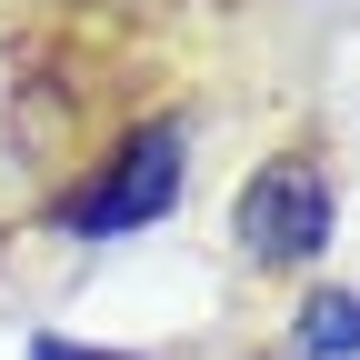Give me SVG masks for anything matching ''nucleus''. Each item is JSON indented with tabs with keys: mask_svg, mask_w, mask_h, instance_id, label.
Listing matches in <instances>:
<instances>
[{
	"mask_svg": "<svg viewBox=\"0 0 360 360\" xmlns=\"http://www.w3.org/2000/svg\"><path fill=\"white\" fill-rule=\"evenodd\" d=\"M360 350V300L350 290H321L300 310V360H350Z\"/></svg>",
	"mask_w": 360,
	"mask_h": 360,
	"instance_id": "7ed1b4c3",
	"label": "nucleus"
},
{
	"mask_svg": "<svg viewBox=\"0 0 360 360\" xmlns=\"http://www.w3.org/2000/svg\"><path fill=\"white\" fill-rule=\"evenodd\" d=\"M321 240H330V180L310 170V160H270L250 191H240V250L300 270Z\"/></svg>",
	"mask_w": 360,
	"mask_h": 360,
	"instance_id": "f257e3e1",
	"label": "nucleus"
},
{
	"mask_svg": "<svg viewBox=\"0 0 360 360\" xmlns=\"http://www.w3.org/2000/svg\"><path fill=\"white\" fill-rule=\"evenodd\" d=\"M170 191H180V130L150 120L141 141H130V160L101 180V191H80V200H70V231H141V220L170 210Z\"/></svg>",
	"mask_w": 360,
	"mask_h": 360,
	"instance_id": "f03ea898",
	"label": "nucleus"
},
{
	"mask_svg": "<svg viewBox=\"0 0 360 360\" xmlns=\"http://www.w3.org/2000/svg\"><path fill=\"white\" fill-rule=\"evenodd\" d=\"M30 360H120V350H80V340H30Z\"/></svg>",
	"mask_w": 360,
	"mask_h": 360,
	"instance_id": "20e7f679",
	"label": "nucleus"
}]
</instances>
